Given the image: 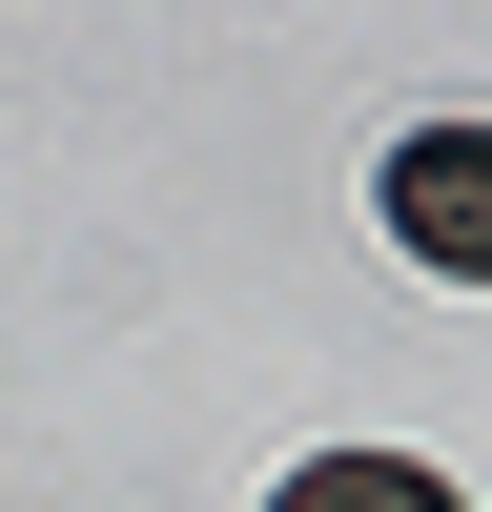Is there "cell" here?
Instances as JSON below:
<instances>
[{
    "instance_id": "7a4b0ae2",
    "label": "cell",
    "mask_w": 492,
    "mask_h": 512,
    "mask_svg": "<svg viewBox=\"0 0 492 512\" xmlns=\"http://www.w3.org/2000/svg\"><path fill=\"white\" fill-rule=\"evenodd\" d=\"M267 512H472V492H451V472H410V451H308Z\"/></svg>"
},
{
    "instance_id": "6da1fadb",
    "label": "cell",
    "mask_w": 492,
    "mask_h": 512,
    "mask_svg": "<svg viewBox=\"0 0 492 512\" xmlns=\"http://www.w3.org/2000/svg\"><path fill=\"white\" fill-rule=\"evenodd\" d=\"M369 205H390V246H410V267L492 287V123H410V144L369 164Z\"/></svg>"
}]
</instances>
